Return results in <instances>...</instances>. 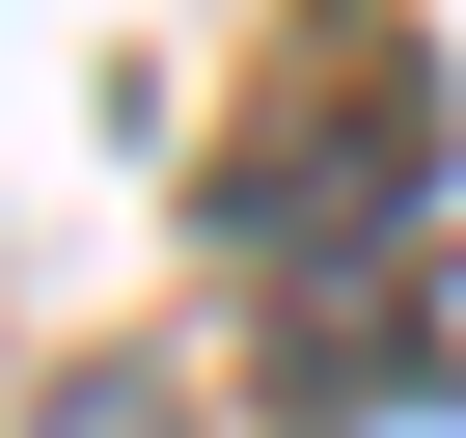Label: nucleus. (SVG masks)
<instances>
[{"label":"nucleus","mask_w":466,"mask_h":438,"mask_svg":"<svg viewBox=\"0 0 466 438\" xmlns=\"http://www.w3.org/2000/svg\"><path fill=\"white\" fill-rule=\"evenodd\" d=\"M411 137H439V83H411L384 28H302V55H275V110H248V164H219V247H329V219H411Z\"/></svg>","instance_id":"1"}]
</instances>
